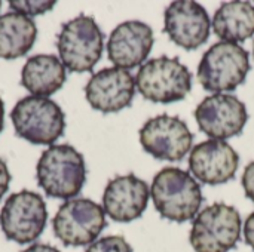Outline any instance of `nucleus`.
Segmentation results:
<instances>
[{"label":"nucleus","instance_id":"cd10ccee","mask_svg":"<svg viewBox=\"0 0 254 252\" xmlns=\"http://www.w3.org/2000/svg\"><path fill=\"white\" fill-rule=\"evenodd\" d=\"M0 7H1V1H0Z\"/></svg>","mask_w":254,"mask_h":252},{"label":"nucleus","instance_id":"aec40b11","mask_svg":"<svg viewBox=\"0 0 254 252\" xmlns=\"http://www.w3.org/2000/svg\"><path fill=\"white\" fill-rule=\"evenodd\" d=\"M55 4H57L55 1H48V0H10L9 1V6L13 9V12L22 13L28 18L46 13Z\"/></svg>","mask_w":254,"mask_h":252},{"label":"nucleus","instance_id":"412c9836","mask_svg":"<svg viewBox=\"0 0 254 252\" xmlns=\"http://www.w3.org/2000/svg\"><path fill=\"white\" fill-rule=\"evenodd\" d=\"M86 252H132V247L124 236H106L91 244Z\"/></svg>","mask_w":254,"mask_h":252},{"label":"nucleus","instance_id":"5701e85b","mask_svg":"<svg viewBox=\"0 0 254 252\" xmlns=\"http://www.w3.org/2000/svg\"><path fill=\"white\" fill-rule=\"evenodd\" d=\"M9 184H10V174L7 165L3 159H0V199L6 195Z\"/></svg>","mask_w":254,"mask_h":252},{"label":"nucleus","instance_id":"39448f33","mask_svg":"<svg viewBox=\"0 0 254 252\" xmlns=\"http://www.w3.org/2000/svg\"><path fill=\"white\" fill-rule=\"evenodd\" d=\"M138 92L152 102L171 104L186 98L192 89V73L179 58L162 55L144 62L135 76Z\"/></svg>","mask_w":254,"mask_h":252},{"label":"nucleus","instance_id":"4468645a","mask_svg":"<svg viewBox=\"0 0 254 252\" xmlns=\"http://www.w3.org/2000/svg\"><path fill=\"white\" fill-rule=\"evenodd\" d=\"M240 166V156L222 140H207L190 150L189 169L204 184L219 186L231 181Z\"/></svg>","mask_w":254,"mask_h":252},{"label":"nucleus","instance_id":"a878e982","mask_svg":"<svg viewBox=\"0 0 254 252\" xmlns=\"http://www.w3.org/2000/svg\"><path fill=\"white\" fill-rule=\"evenodd\" d=\"M3 125H4V104L0 98V132L3 131Z\"/></svg>","mask_w":254,"mask_h":252},{"label":"nucleus","instance_id":"f03ea898","mask_svg":"<svg viewBox=\"0 0 254 252\" xmlns=\"http://www.w3.org/2000/svg\"><path fill=\"white\" fill-rule=\"evenodd\" d=\"M150 196L161 217L174 223L193 220L202 203L198 181L189 172L179 168H164L159 171L153 178Z\"/></svg>","mask_w":254,"mask_h":252},{"label":"nucleus","instance_id":"9b49d317","mask_svg":"<svg viewBox=\"0 0 254 252\" xmlns=\"http://www.w3.org/2000/svg\"><path fill=\"white\" fill-rule=\"evenodd\" d=\"M199 129L211 140H228L243 132L249 114L244 102L231 94H213L195 110Z\"/></svg>","mask_w":254,"mask_h":252},{"label":"nucleus","instance_id":"6ab92c4d","mask_svg":"<svg viewBox=\"0 0 254 252\" xmlns=\"http://www.w3.org/2000/svg\"><path fill=\"white\" fill-rule=\"evenodd\" d=\"M37 37L33 18L18 12L0 16V58L15 59L30 52Z\"/></svg>","mask_w":254,"mask_h":252},{"label":"nucleus","instance_id":"423d86ee","mask_svg":"<svg viewBox=\"0 0 254 252\" xmlns=\"http://www.w3.org/2000/svg\"><path fill=\"white\" fill-rule=\"evenodd\" d=\"M249 71V52L237 43L220 42L214 43L204 53L196 76L204 89L213 94H223L243 85Z\"/></svg>","mask_w":254,"mask_h":252},{"label":"nucleus","instance_id":"6e6552de","mask_svg":"<svg viewBox=\"0 0 254 252\" xmlns=\"http://www.w3.org/2000/svg\"><path fill=\"white\" fill-rule=\"evenodd\" d=\"M106 226L103 206L83 198L65 201L52 220L55 238L65 247L94 244Z\"/></svg>","mask_w":254,"mask_h":252},{"label":"nucleus","instance_id":"1a4fd4ad","mask_svg":"<svg viewBox=\"0 0 254 252\" xmlns=\"http://www.w3.org/2000/svg\"><path fill=\"white\" fill-rule=\"evenodd\" d=\"M48 209L43 198L30 190L10 195L0 211V227L7 241L19 245L34 242L45 230Z\"/></svg>","mask_w":254,"mask_h":252},{"label":"nucleus","instance_id":"a211bd4d","mask_svg":"<svg viewBox=\"0 0 254 252\" xmlns=\"http://www.w3.org/2000/svg\"><path fill=\"white\" fill-rule=\"evenodd\" d=\"M214 33L228 43H241L254 34V4L250 1H226L214 13Z\"/></svg>","mask_w":254,"mask_h":252},{"label":"nucleus","instance_id":"20e7f679","mask_svg":"<svg viewBox=\"0 0 254 252\" xmlns=\"http://www.w3.org/2000/svg\"><path fill=\"white\" fill-rule=\"evenodd\" d=\"M15 134L36 146H52L65 129V116L61 107L43 97L21 98L10 111Z\"/></svg>","mask_w":254,"mask_h":252},{"label":"nucleus","instance_id":"393cba45","mask_svg":"<svg viewBox=\"0 0 254 252\" xmlns=\"http://www.w3.org/2000/svg\"><path fill=\"white\" fill-rule=\"evenodd\" d=\"M22 252H61L58 251L57 248H54L52 245H46V244H34L30 245L27 250H24Z\"/></svg>","mask_w":254,"mask_h":252},{"label":"nucleus","instance_id":"b1692460","mask_svg":"<svg viewBox=\"0 0 254 252\" xmlns=\"http://www.w3.org/2000/svg\"><path fill=\"white\" fill-rule=\"evenodd\" d=\"M243 233H244V241H246V244H247L252 250H254V212L253 214H250L249 218L246 220Z\"/></svg>","mask_w":254,"mask_h":252},{"label":"nucleus","instance_id":"0eeeda50","mask_svg":"<svg viewBox=\"0 0 254 252\" xmlns=\"http://www.w3.org/2000/svg\"><path fill=\"white\" fill-rule=\"evenodd\" d=\"M189 239L195 252H229L241 239V215L226 203L210 205L195 217Z\"/></svg>","mask_w":254,"mask_h":252},{"label":"nucleus","instance_id":"f3484780","mask_svg":"<svg viewBox=\"0 0 254 252\" xmlns=\"http://www.w3.org/2000/svg\"><path fill=\"white\" fill-rule=\"evenodd\" d=\"M65 77L64 64L51 53L30 56L21 70V85L33 97H51L63 88Z\"/></svg>","mask_w":254,"mask_h":252},{"label":"nucleus","instance_id":"7ed1b4c3","mask_svg":"<svg viewBox=\"0 0 254 252\" xmlns=\"http://www.w3.org/2000/svg\"><path fill=\"white\" fill-rule=\"evenodd\" d=\"M57 49L67 70L86 73L97 65L103 55L104 34L92 16L82 13L63 24L57 37Z\"/></svg>","mask_w":254,"mask_h":252},{"label":"nucleus","instance_id":"bb28decb","mask_svg":"<svg viewBox=\"0 0 254 252\" xmlns=\"http://www.w3.org/2000/svg\"><path fill=\"white\" fill-rule=\"evenodd\" d=\"M253 55H254V43H253Z\"/></svg>","mask_w":254,"mask_h":252},{"label":"nucleus","instance_id":"ddd939ff","mask_svg":"<svg viewBox=\"0 0 254 252\" xmlns=\"http://www.w3.org/2000/svg\"><path fill=\"white\" fill-rule=\"evenodd\" d=\"M135 95V77L124 68L109 67L97 71L85 86L89 105L104 114L118 113L131 105Z\"/></svg>","mask_w":254,"mask_h":252},{"label":"nucleus","instance_id":"2eb2a0df","mask_svg":"<svg viewBox=\"0 0 254 252\" xmlns=\"http://www.w3.org/2000/svg\"><path fill=\"white\" fill-rule=\"evenodd\" d=\"M150 199L146 181L134 174L118 175L110 180L103 193L104 212L118 223H129L143 215Z\"/></svg>","mask_w":254,"mask_h":252},{"label":"nucleus","instance_id":"4be33fe9","mask_svg":"<svg viewBox=\"0 0 254 252\" xmlns=\"http://www.w3.org/2000/svg\"><path fill=\"white\" fill-rule=\"evenodd\" d=\"M241 184L244 187L246 196L254 203V162H250L246 166L243 178H241Z\"/></svg>","mask_w":254,"mask_h":252},{"label":"nucleus","instance_id":"f8f14e48","mask_svg":"<svg viewBox=\"0 0 254 252\" xmlns=\"http://www.w3.org/2000/svg\"><path fill=\"white\" fill-rule=\"evenodd\" d=\"M211 21L202 4L192 0L173 1L164 13V31L180 48L193 50L210 37Z\"/></svg>","mask_w":254,"mask_h":252},{"label":"nucleus","instance_id":"9d476101","mask_svg":"<svg viewBox=\"0 0 254 252\" xmlns=\"http://www.w3.org/2000/svg\"><path fill=\"white\" fill-rule=\"evenodd\" d=\"M140 143L158 160L180 162L190 151L193 135L180 117L159 114L141 126Z\"/></svg>","mask_w":254,"mask_h":252},{"label":"nucleus","instance_id":"f257e3e1","mask_svg":"<svg viewBox=\"0 0 254 252\" xmlns=\"http://www.w3.org/2000/svg\"><path fill=\"white\" fill-rule=\"evenodd\" d=\"M36 177L49 198L70 201L82 192L86 181L85 159L68 144L51 146L39 157Z\"/></svg>","mask_w":254,"mask_h":252},{"label":"nucleus","instance_id":"dca6fc26","mask_svg":"<svg viewBox=\"0 0 254 252\" xmlns=\"http://www.w3.org/2000/svg\"><path fill=\"white\" fill-rule=\"evenodd\" d=\"M153 48L152 27L143 21H125L110 34L107 42L109 59L118 68L132 70L143 65Z\"/></svg>","mask_w":254,"mask_h":252}]
</instances>
